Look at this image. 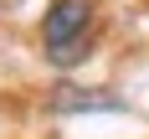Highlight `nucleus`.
<instances>
[{
  "mask_svg": "<svg viewBox=\"0 0 149 139\" xmlns=\"http://www.w3.org/2000/svg\"><path fill=\"white\" fill-rule=\"evenodd\" d=\"M36 36H41V62L52 72H77L98 41V0H46Z\"/></svg>",
  "mask_w": 149,
  "mask_h": 139,
  "instance_id": "obj_1",
  "label": "nucleus"
},
{
  "mask_svg": "<svg viewBox=\"0 0 149 139\" xmlns=\"http://www.w3.org/2000/svg\"><path fill=\"white\" fill-rule=\"evenodd\" d=\"M46 113L52 119H82V113H129V98L113 88H82V82H52L46 93Z\"/></svg>",
  "mask_w": 149,
  "mask_h": 139,
  "instance_id": "obj_2",
  "label": "nucleus"
}]
</instances>
